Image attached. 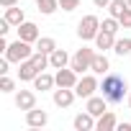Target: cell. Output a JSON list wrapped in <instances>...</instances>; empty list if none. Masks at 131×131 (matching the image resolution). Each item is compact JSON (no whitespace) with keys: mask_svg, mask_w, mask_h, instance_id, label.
<instances>
[{"mask_svg":"<svg viewBox=\"0 0 131 131\" xmlns=\"http://www.w3.org/2000/svg\"><path fill=\"white\" fill-rule=\"evenodd\" d=\"M100 95L111 103V105H118L128 98V82L123 75L118 72H108L103 75V82H100Z\"/></svg>","mask_w":131,"mask_h":131,"instance_id":"1","label":"cell"},{"mask_svg":"<svg viewBox=\"0 0 131 131\" xmlns=\"http://www.w3.org/2000/svg\"><path fill=\"white\" fill-rule=\"evenodd\" d=\"M95 54H98V51H95V49H90V46H82V49H77V51L72 54V59H70V67H72L77 75H85V72H90Z\"/></svg>","mask_w":131,"mask_h":131,"instance_id":"2","label":"cell"},{"mask_svg":"<svg viewBox=\"0 0 131 131\" xmlns=\"http://www.w3.org/2000/svg\"><path fill=\"white\" fill-rule=\"evenodd\" d=\"M36 51V46L34 44H28V41H23V39H16L13 44H8V49H5V57L13 62V64H21L23 59H31V54Z\"/></svg>","mask_w":131,"mask_h":131,"instance_id":"3","label":"cell"},{"mask_svg":"<svg viewBox=\"0 0 131 131\" xmlns=\"http://www.w3.org/2000/svg\"><path fill=\"white\" fill-rule=\"evenodd\" d=\"M98 31H100V18H98V16L88 13V16L80 18V23H77V36H80L82 41H95Z\"/></svg>","mask_w":131,"mask_h":131,"instance_id":"4","label":"cell"},{"mask_svg":"<svg viewBox=\"0 0 131 131\" xmlns=\"http://www.w3.org/2000/svg\"><path fill=\"white\" fill-rule=\"evenodd\" d=\"M95 90H100V82H98V77H95V72L90 75V72H85V75H80V80H77V85H75V93H77V98H90V95H95Z\"/></svg>","mask_w":131,"mask_h":131,"instance_id":"5","label":"cell"},{"mask_svg":"<svg viewBox=\"0 0 131 131\" xmlns=\"http://www.w3.org/2000/svg\"><path fill=\"white\" fill-rule=\"evenodd\" d=\"M54 80H57V88H75L77 80H80V75L72 67H62V70L54 72Z\"/></svg>","mask_w":131,"mask_h":131,"instance_id":"6","label":"cell"},{"mask_svg":"<svg viewBox=\"0 0 131 131\" xmlns=\"http://www.w3.org/2000/svg\"><path fill=\"white\" fill-rule=\"evenodd\" d=\"M75 98H77L75 88H57L54 95H51V100H54L57 108H70V105L75 103Z\"/></svg>","mask_w":131,"mask_h":131,"instance_id":"7","label":"cell"},{"mask_svg":"<svg viewBox=\"0 0 131 131\" xmlns=\"http://www.w3.org/2000/svg\"><path fill=\"white\" fill-rule=\"evenodd\" d=\"M18 28V39H23V41H28V44H36L39 39H41V34H39V26L36 23H31V21H23L21 26H16Z\"/></svg>","mask_w":131,"mask_h":131,"instance_id":"8","label":"cell"},{"mask_svg":"<svg viewBox=\"0 0 131 131\" xmlns=\"http://www.w3.org/2000/svg\"><path fill=\"white\" fill-rule=\"evenodd\" d=\"M108 105H111V103H108L103 95H90V98L85 100V111H90L95 118H98V116H103V113L108 111Z\"/></svg>","mask_w":131,"mask_h":131,"instance_id":"9","label":"cell"},{"mask_svg":"<svg viewBox=\"0 0 131 131\" xmlns=\"http://www.w3.org/2000/svg\"><path fill=\"white\" fill-rule=\"evenodd\" d=\"M26 123H28V128H44L49 123V113L39 111V108H31V111H26Z\"/></svg>","mask_w":131,"mask_h":131,"instance_id":"10","label":"cell"},{"mask_svg":"<svg viewBox=\"0 0 131 131\" xmlns=\"http://www.w3.org/2000/svg\"><path fill=\"white\" fill-rule=\"evenodd\" d=\"M16 108H18V111H31V108H36V93H34V90H18V93H16Z\"/></svg>","mask_w":131,"mask_h":131,"instance_id":"11","label":"cell"},{"mask_svg":"<svg viewBox=\"0 0 131 131\" xmlns=\"http://www.w3.org/2000/svg\"><path fill=\"white\" fill-rule=\"evenodd\" d=\"M95 123H98V118H95L90 111H85V113H77V116H75V121H72L75 131H93V128H95Z\"/></svg>","mask_w":131,"mask_h":131,"instance_id":"12","label":"cell"},{"mask_svg":"<svg viewBox=\"0 0 131 131\" xmlns=\"http://www.w3.org/2000/svg\"><path fill=\"white\" fill-rule=\"evenodd\" d=\"M36 75H39V70H36V64H34L31 59H23V62L18 64V80H21V82H34Z\"/></svg>","mask_w":131,"mask_h":131,"instance_id":"13","label":"cell"},{"mask_svg":"<svg viewBox=\"0 0 131 131\" xmlns=\"http://www.w3.org/2000/svg\"><path fill=\"white\" fill-rule=\"evenodd\" d=\"M113 44H116V34L100 28L98 36H95V49H98V51H108V49H113Z\"/></svg>","mask_w":131,"mask_h":131,"instance_id":"14","label":"cell"},{"mask_svg":"<svg viewBox=\"0 0 131 131\" xmlns=\"http://www.w3.org/2000/svg\"><path fill=\"white\" fill-rule=\"evenodd\" d=\"M118 128V118L113 111H105L103 116H98V123H95V131H113Z\"/></svg>","mask_w":131,"mask_h":131,"instance_id":"15","label":"cell"},{"mask_svg":"<svg viewBox=\"0 0 131 131\" xmlns=\"http://www.w3.org/2000/svg\"><path fill=\"white\" fill-rule=\"evenodd\" d=\"M70 59H72V57H70L67 51H64V49H59V46H57V49H54V51L49 54L51 70H62V67H70Z\"/></svg>","mask_w":131,"mask_h":131,"instance_id":"16","label":"cell"},{"mask_svg":"<svg viewBox=\"0 0 131 131\" xmlns=\"http://www.w3.org/2000/svg\"><path fill=\"white\" fill-rule=\"evenodd\" d=\"M90 72H95V75H108V72H111V62H108L105 51H98V54H95V59H93V67H90Z\"/></svg>","mask_w":131,"mask_h":131,"instance_id":"17","label":"cell"},{"mask_svg":"<svg viewBox=\"0 0 131 131\" xmlns=\"http://www.w3.org/2000/svg\"><path fill=\"white\" fill-rule=\"evenodd\" d=\"M10 26H21L23 21H26V13H23V8L21 5H10V8H5V16H3Z\"/></svg>","mask_w":131,"mask_h":131,"instance_id":"18","label":"cell"},{"mask_svg":"<svg viewBox=\"0 0 131 131\" xmlns=\"http://www.w3.org/2000/svg\"><path fill=\"white\" fill-rule=\"evenodd\" d=\"M54 85H57V80H54V75H49V72H39L36 80H34V90H41V93L51 90Z\"/></svg>","mask_w":131,"mask_h":131,"instance_id":"19","label":"cell"},{"mask_svg":"<svg viewBox=\"0 0 131 131\" xmlns=\"http://www.w3.org/2000/svg\"><path fill=\"white\" fill-rule=\"evenodd\" d=\"M57 8H59V0H36V10L41 16H51Z\"/></svg>","mask_w":131,"mask_h":131,"instance_id":"20","label":"cell"},{"mask_svg":"<svg viewBox=\"0 0 131 131\" xmlns=\"http://www.w3.org/2000/svg\"><path fill=\"white\" fill-rule=\"evenodd\" d=\"M34 46H36V51H44V54H51V51L57 49V41H54L51 36H41V39H39V41H36Z\"/></svg>","mask_w":131,"mask_h":131,"instance_id":"21","label":"cell"},{"mask_svg":"<svg viewBox=\"0 0 131 131\" xmlns=\"http://www.w3.org/2000/svg\"><path fill=\"white\" fill-rule=\"evenodd\" d=\"M31 62L36 64V70H39V72H44L46 67H51L49 54H44V51H34V54H31Z\"/></svg>","mask_w":131,"mask_h":131,"instance_id":"22","label":"cell"},{"mask_svg":"<svg viewBox=\"0 0 131 131\" xmlns=\"http://www.w3.org/2000/svg\"><path fill=\"white\" fill-rule=\"evenodd\" d=\"M113 51L118 54V57H128L131 54V39H116V44H113Z\"/></svg>","mask_w":131,"mask_h":131,"instance_id":"23","label":"cell"},{"mask_svg":"<svg viewBox=\"0 0 131 131\" xmlns=\"http://www.w3.org/2000/svg\"><path fill=\"white\" fill-rule=\"evenodd\" d=\"M126 8H128L126 0H111V5H108V10H111V16H113V18H118Z\"/></svg>","mask_w":131,"mask_h":131,"instance_id":"24","label":"cell"},{"mask_svg":"<svg viewBox=\"0 0 131 131\" xmlns=\"http://www.w3.org/2000/svg\"><path fill=\"white\" fill-rule=\"evenodd\" d=\"M100 28H105V31H111V34H118V28H121V21H118V18H113V16H108V18L100 23Z\"/></svg>","mask_w":131,"mask_h":131,"instance_id":"25","label":"cell"},{"mask_svg":"<svg viewBox=\"0 0 131 131\" xmlns=\"http://www.w3.org/2000/svg\"><path fill=\"white\" fill-rule=\"evenodd\" d=\"M16 90V82H13V77H8V75H0V93H13Z\"/></svg>","mask_w":131,"mask_h":131,"instance_id":"26","label":"cell"},{"mask_svg":"<svg viewBox=\"0 0 131 131\" xmlns=\"http://www.w3.org/2000/svg\"><path fill=\"white\" fill-rule=\"evenodd\" d=\"M80 3H82V0H59V8L62 10H75V8H80Z\"/></svg>","mask_w":131,"mask_h":131,"instance_id":"27","label":"cell"},{"mask_svg":"<svg viewBox=\"0 0 131 131\" xmlns=\"http://www.w3.org/2000/svg\"><path fill=\"white\" fill-rule=\"evenodd\" d=\"M118 21H121V28H131V5L118 16Z\"/></svg>","mask_w":131,"mask_h":131,"instance_id":"28","label":"cell"},{"mask_svg":"<svg viewBox=\"0 0 131 131\" xmlns=\"http://www.w3.org/2000/svg\"><path fill=\"white\" fill-rule=\"evenodd\" d=\"M10 28H13V26H10V23H8L5 18H3V21H0V36H5V34L10 31Z\"/></svg>","mask_w":131,"mask_h":131,"instance_id":"29","label":"cell"},{"mask_svg":"<svg viewBox=\"0 0 131 131\" xmlns=\"http://www.w3.org/2000/svg\"><path fill=\"white\" fill-rule=\"evenodd\" d=\"M93 5H95V8H108L111 0H93Z\"/></svg>","mask_w":131,"mask_h":131,"instance_id":"30","label":"cell"},{"mask_svg":"<svg viewBox=\"0 0 131 131\" xmlns=\"http://www.w3.org/2000/svg\"><path fill=\"white\" fill-rule=\"evenodd\" d=\"M0 5H3V8H10V5H18V0H0Z\"/></svg>","mask_w":131,"mask_h":131,"instance_id":"31","label":"cell"},{"mask_svg":"<svg viewBox=\"0 0 131 131\" xmlns=\"http://www.w3.org/2000/svg\"><path fill=\"white\" fill-rule=\"evenodd\" d=\"M5 49H8V41H5V36H0V51L5 54Z\"/></svg>","mask_w":131,"mask_h":131,"instance_id":"32","label":"cell"},{"mask_svg":"<svg viewBox=\"0 0 131 131\" xmlns=\"http://www.w3.org/2000/svg\"><path fill=\"white\" fill-rule=\"evenodd\" d=\"M126 105L131 108V90H128V98H126Z\"/></svg>","mask_w":131,"mask_h":131,"instance_id":"33","label":"cell"},{"mask_svg":"<svg viewBox=\"0 0 131 131\" xmlns=\"http://www.w3.org/2000/svg\"><path fill=\"white\" fill-rule=\"evenodd\" d=\"M126 3H128V5H131V0H126Z\"/></svg>","mask_w":131,"mask_h":131,"instance_id":"34","label":"cell"}]
</instances>
